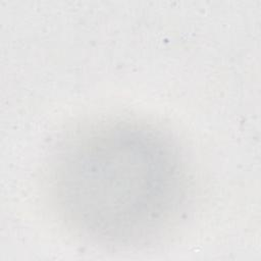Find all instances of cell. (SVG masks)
I'll return each mask as SVG.
<instances>
[{
  "instance_id": "obj_1",
  "label": "cell",
  "mask_w": 261,
  "mask_h": 261,
  "mask_svg": "<svg viewBox=\"0 0 261 261\" xmlns=\"http://www.w3.org/2000/svg\"><path fill=\"white\" fill-rule=\"evenodd\" d=\"M188 164L176 143L145 122L110 119L76 130L57 148L49 193L58 216L91 242H154L189 203Z\"/></svg>"
}]
</instances>
